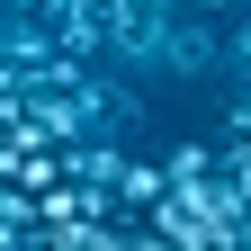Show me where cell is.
<instances>
[{
    "label": "cell",
    "mask_w": 251,
    "mask_h": 251,
    "mask_svg": "<svg viewBox=\"0 0 251 251\" xmlns=\"http://www.w3.org/2000/svg\"><path fill=\"white\" fill-rule=\"evenodd\" d=\"M162 72L171 81H225V36H215L206 18H179L171 45H162Z\"/></svg>",
    "instance_id": "1"
},
{
    "label": "cell",
    "mask_w": 251,
    "mask_h": 251,
    "mask_svg": "<svg viewBox=\"0 0 251 251\" xmlns=\"http://www.w3.org/2000/svg\"><path fill=\"white\" fill-rule=\"evenodd\" d=\"M198 9H206V18H225V9H242V0H198Z\"/></svg>",
    "instance_id": "2"
}]
</instances>
